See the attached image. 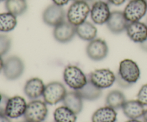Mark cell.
Wrapping results in <instances>:
<instances>
[{
	"label": "cell",
	"instance_id": "29",
	"mask_svg": "<svg viewBox=\"0 0 147 122\" xmlns=\"http://www.w3.org/2000/svg\"><path fill=\"white\" fill-rule=\"evenodd\" d=\"M116 82H117L118 85L120 87H121V88H123V89H128L129 88V87H131L132 86L131 85V84H128L126 81H125L124 80L122 79L121 77H119V76L116 74Z\"/></svg>",
	"mask_w": 147,
	"mask_h": 122
},
{
	"label": "cell",
	"instance_id": "34",
	"mask_svg": "<svg viewBox=\"0 0 147 122\" xmlns=\"http://www.w3.org/2000/svg\"><path fill=\"white\" fill-rule=\"evenodd\" d=\"M100 1H103V2H109V0H90V2H89V4L90 5H92L93 4H94V3L96 2H100Z\"/></svg>",
	"mask_w": 147,
	"mask_h": 122
},
{
	"label": "cell",
	"instance_id": "42",
	"mask_svg": "<svg viewBox=\"0 0 147 122\" xmlns=\"http://www.w3.org/2000/svg\"><path fill=\"white\" fill-rule=\"evenodd\" d=\"M21 122H27V121H25V120H24V121H21Z\"/></svg>",
	"mask_w": 147,
	"mask_h": 122
},
{
	"label": "cell",
	"instance_id": "32",
	"mask_svg": "<svg viewBox=\"0 0 147 122\" xmlns=\"http://www.w3.org/2000/svg\"><path fill=\"white\" fill-rule=\"evenodd\" d=\"M0 122H11L10 119L5 114H0Z\"/></svg>",
	"mask_w": 147,
	"mask_h": 122
},
{
	"label": "cell",
	"instance_id": "20",
	"mask_svg": "<svg viewBox=\"0 0 147 122\" xmlns=\"http://www.w3.org/2000/svg\"><path fill=\"white\" fill-rule=\"evenodd\" d=\"M117 112L116 109L110 107H100L98 109L92 116V122H116Z\"/></svg>",
	"mask_w": 147,
	"mask_h": 122
},
{
	"label": "cell",
	"instance_id": "22",
	"mask_svg": "<svg viewBox=\"0 0 147 122\" xmlns=\"http://www.w3.org/2000/svg\"><path fill=\"white\" fill-rule=\"evenodd\" d=\"M126 101V97L123 92L119 90H113L106 96V105L116 110L122 109Z\"/></svg>",
	"mask_w": 147,
	"mask_h": 122
},
{
	"label": "cell",
	"instance_id": "38",
	"mask_svg": "<svg viewBox=\"0 0 147 122\" xmlns=\"http://www.w3.org/2000/svg\"><path fill=\"white\" fill-rule=\"evenodd\" d=\"M73 1H86V2H88L89 4L90 0H73Z\"/></svg>",
	"mask_w": 147,
	"mask_h": 122
},
{
	"label": "cell",
	"instance_id": "25",
	"mask_svg": "<svg viewBox=\"0 0 147 122\" xmlns=\"http://www.w3.org/2000/svg\"><path fill=\"white\" fill-rule=\"evenodd\" d=\"M5 9L7 11L16 17L21 16L27 10V1L26 0H6Z\"/></svg>",
	"mask_w": 147,
	"mask_h": 122
},
{
	"label": "cell",
	"instance_id": "19",
	"mask_svg": "<svg viewBox=\"0 0 147 122\" xmlns=\"http://www.w3.org/2000/svg\"><path fill=\"white\" fill-rule=\"evenodd\" d=\"M98 30L96 26L90 21H86L76 27V35L86 41H90L96 38Z\"/></svg>",
	"mask_w": 147,
	"mask_h": 122
},
{
	"label": "cell",
	"instance_id": "31",
	"mask_svg": "<svg viewBox=\"0 0 147 122\" xmlns=\"http://www.w3.org/2000/svg\"><path fill=\"white\" fill-rule=\"evenodd\" d=\"M126 0H109V4H111L114 6H121L126 1Z\"/></svg>",
	"mask_w": 147,
	"mask_h": 122
},
{
	"label": "cell",
	"instance_id": "26",
	"mask_svg": "<svg viewBox=\"0 0 147 122\" xmlns=\"http://www.w3.org/2000/svg\"><path fill=\"white\" fill-rule=\"evenodd\" d=\"M11 40L6 34H0V56L3 57L9 52L11 49Z\"/></svg>",
	"mask_w": 147,
	"mask_h": 122
},
{
	"label": "cell",
	"instance_id": "5",
	"mask_svg": "<svg viewBox=\"0 0 147 122\" xmlns=\"http://www.w3.org/2000/svg\"><path fill=\"white\" fill-rule=\"evenodd\" d=\"M67 93V89L63 83L52 81L45 85L43 100L49 105H55L63 101Z\"/></svg>",
	"mask_w": 147,
	"mask_h": 122
},
{
	"label": "cell",
	"instance_id": "23",
	"mask_svg": "<svg viewBox=\"0 0 147 122\" xmlns=\"http://www.w3.org/2000/svg\"><path fill=\"white\" fill-rule=\"evenodd\" d=\"M53 117L55 122H76L77 121V114L64 105L57 107L55 110Z\"/></svg>",
	"mask_w": 147,
	"mask_h": 122
},
{
	"label": "cell",
	"instance_id": "2",
	"mask_svg": "<svg viewBox=\"0 0 147 122\" xmlns=\"http://www.w3.org/2000/svg\"><path fill=\"white\" fill-rule=\"evenodd\" d=\"M90 12V5L86 1H73L66 13L67 21L75 27L85 22Z\"/></svg>",
	"mask_w": 147,
	"mask_h": 122
},
{
	"label": "cell",
	"instance_id": "35",
	"mask_svg": "<svg viewBox=\"0 0 147 122\" xmlns=\"http://www.w3.org/2000/svg\"><path fill=\"white\" fill-rule=\"evenodd\" d=\"M4 61L3 60L2 57L0 56V72L3 71V69H4Z\"/></svg>",
	"mask_w": 147,
	"mask_h": 122
},
{
	"label": "cell",
	"instance_id": "11",
	"mask_svg": "<svg viewBox=\"0 0 147 122\" xmlns=\"http://www.w3.org/2000/svg\"><path fill=\"white\" fill-rule=\"evenodd\" d=\"M109 3L100 1L90 5V17L93 24L102 25L107 23L111 16Z\"/></svg>",
	"mask_w": 147,
	"mask_h": 122
},
{
	"label": "cell",
	"instance_id": "3",
	"mask_svg": "<svg viewBox=\"0 0 147 122\" xmlns=\"http://www.w3.org/2000/svg\"><path fill=\"white\" fill-rule=\"evenodd\" d=\"M117 75L128 84L133 86L141 77V71L136 61L130 59H125L119 64Z\"/></svg>",
	"mask_w": 147,
	"mask_h": 122
},
{
	"label": "cell",
	"instance_id": "16",
	"mask_svg": "<svg viewBox=\"0 0 147 122\" xmlns=\"http://www.w3.org/2000/svg\"><path fill=\"white\" fill-rule=\"evenodd\" d=\"M45 88V85L41 79L33 77L26 81L24 87V92L30 99H38L40 97H42Z\"/></svg>",
	"mask_w": 147,
	"mask_h": 122
},
{
	"label": "cell",
	"instance_id": "1",
	"mask_svg": "<svg viewBox=\"0 0 147 122\" xmlns=\"http://www.w3.org/2000/svg\"><path fill=\"white\" fill-rule=\"evenodd\" d=\"M63 80L73 91H78L88 81V77L76 65H67L63 71Z\"/></svg>",
	"mask_w": 147,
	"mask_h": 122
},
{
	"label": "cell",
	"instance_id": "18",
	"mask_svg": "<svg viewBox=\"0 0 147 122\" xmlns=\"http://www.w3.org/2000/svg\"><path fill=\"white\" fill-rule=\"evenodd\" d=\"M83 99L80 97L78 91H73L70 92H67L63 99V105L65 106L71 111L76 113V114H79L83 110Z\"/></svg>",
	"mask_w": 147,
	"mask_h": 122
},
{
	"label": "cell",
	"instance_id": "14",
	"mask_svg": "<svg viewBox=\"0 0 147 122\" xmlns=\"http://www.w3.org/2000/svg\"><path fill=\"white\" fill-rule=\"evenodd\" d=\"M126 32L132 41L141 44L147 39V24L140 21L129 22Z\"/></svg>",
	"mask_w": 147,
	"mask_h": 122
},
{
	"label": "cell",
	"instance_id": "8",
	"mask_svg": "<svg viewBox=\"0 0 147 122\" xmlns=\"http://www.w3.org/2000/svg\"><path fill=\"white\" fill-rule=\"evenodd\" d=\"M123 12L129 22L139 21L146 14L147 5L144 0H130Z\"/></svg>",
	"mask_w": 147,
	"mask_h": 122
},
{
	"label": "cell",
	"instance_id": "30",
	"mask_svg": "<svg viewBox=\"0 0 147 122\" xmlns=\"http://www.w3.org/2000/svg\"><path fill=\"white\" fill-rule=\"evenodd\" d=\"M52 1H53V4L60 6V7H63V6L68 4L70 0H52Z\"/></svg>",
	"mask_w": 147,
	"mask_h": 122
},
{
	"label": "cell",
	"instance_id": "9",
	"mask_svg": "<svg viewBox=\"0 0 147 122\" xmlns=\"http://www.w3.org/2000/svg\"><path fill=\"white\" fill-rule=\"evenodd\" d=\"M86 54L93 61H102L109 54V46L105 40L96 38L89 41L86 47Z\"/></svg>",
	"mask_w": 147,
	"mask_h": 122
},
{
	"label": "cell",
	"instance_id": "39",
	"mask_svg": "<svg viewBox=\"0 0 147 122\" xmlns=\"http://www.w3.org/2000/svg\"><path fill=\"white\" fill-rule=\"evenodd\" d=\"M2 95H3V94H0V102H1V99H2Z\"/></svg>",
	"mask_w": 147,
	"mask_h": 122
},
{
	"label": "cell",
	"instance_id": "13",
	"mask_svg": "<svg viewBox=\"0 0 147 122\" xmlns=\"http://www.w3.org/2000/svg\"><path fill=\"white\" fill-rule=\"evenodd\" d=\"M76 35V27L69 21H65L54 27L53 37L59 43L65 44L70 42Z\"/></svg>",
	"mask_w": 147,
	"mask_h": 122
},
{
	"label": "cell",
	"instance_id": "40",
	"mask_svg": "<svg viewBox=\"0 0 147 122\" xmlns=\"http://www.w3.org/2000/svg\"><path fill=\"white\" fill-rule=\"evenodd\" d=\"M144 1H145V2H146V5H147V0H144Z\"/></svg>",
	"mask_w": 147,
	"mask_h": 122
},
{
	"label": "cell",
	"instance_id": "27",
	"mask_svg": "<svg viewBox=\"0 0 147 122\" xmlns=\"http://www.w3.org/2000/svg\"><path fill=\"white\" fill-rule=\"evenodd\" d=\"M137 100L144 107L147 106V84H144L137 94Z\"/></svg>",
	"mask_w": 147,
	"mask_h": 122
},
{
	"label": "cell",
	"instance_id": "15",
	"mask_svg": "<svg viewBox=\"0 0 147 122\" xmlns=\"http://www.w3.org/2000/svg\"><path fill=\"white\" fill-rule=\"evenodd\" d=\"M129 21L126 20L123 11H113L111 13L109 21L106 23L108 29L111 33L119 34L126 31Z\"/></svg>",
	"mask_w": 147,
	"mask_h": 122
},
{
	"label": "cell",
	"instance_id": "44",
	"mask_svg": "<svg viewBox=\"0 0 147 122\" xmlns=\"http://www.w3.org/2000/svg\"><path fill=\"white\" fill-rule=\"evenodd\" d=\"M129 1H130V0H129Z\"/></svg>",
	"mask_w": 147,
	"mask_h": 122
},
{
	"label": "cell",
	"instance_id": "21",
	"mask_svg": "<svg viewBox=\"0 0 147 122\" xmlns=\"http://www.w3.org/2000/svg\"><path fill=\"white\" fill-rule=\"evenodd\" d=\"M76 91H78L83 100L86 101H95L98 99L102 95V89L96 87L89 80L83 88Z\"/></svg>",
	"mask_w": 147,
	"mask_h": 122
},
{
	"label": "cell",
	"instance_id": "43",
	"mask_svg": "<svg viewBox=\"0 0 147 122\" xmlns=\"http://www.w3.org/2000/svg\"><path fill=\"white\" fill-rule=\"evenodd\" d=\"M146 24H147V17H146Z\"/></svg>",
	"mask_w": 147,
	"mask_h": 122
},
{
	"label": "cell",
	"instance_id": "37",
	"mask_svg": "<svg viewBox=\"0 0 147 122\" xmlns=\"http://www.w3.org/2000/svg\"><path fill=\"white\" fill-rule=\"evenodd\" d=\"M126 122H142V121H139V120H138V119H129V121H127Z\"/></svg>",
	"mask_w": 147,
	"mask_h": 122
},
{
	"label": "cell",
	"instance_id": "10",
	"mask_svg": "<svg viewBox=\"0 0 147 122\" xmlns=\"http://www.w3.org/2000/svg\"><path fill=\"white\" fill-rule=\"evenodd\" d=\"M66 14L63 7L52 4L42 13V20L45 24L50 27H56L65 21Z\"/></svg>",
	"mask_w": 147,
	"mask_h": 122
},
{
	"label": "cell",
	"instance_id": "4",
	"mask_svg": "<svg viewBox=\"0 0 147 122\" xmlns=\"http://www.w3.org/2000/svg\"><path fill=\"white\" fill-rule=\"evenodd\" d=\"M48 114L47 104L39 99L32 100L27 104L24 114V120L27 122H43Z\"/></svg>",
	"mask_w": 147,
	"mask_h": 122
},
{
	"label": "cell",
	"instance_id": "24",
	"mask_svg": "<svg viewBox=\"0 0 147 122\" xmlns=\"http://www.w3.org/2000/svg\"><path fill=\"white\" fill-rule=\"evenodd\" d=\"M17 17L11 13H0V32H9L17 27Z\"/></svg>",
	"mask_w": 147,
	"mask_h": 122
},
{
	"label": "cell",
	"instance_id": "17",
	"mask_svg": "<svg viewBox=\"0 0 147 122\" xmlns=\"http://www.w3.org/2000/svg\"><path fill=\"white\" fill-rule=\"evenodd\" d=\"M122 110L124 115L129 119H139L143 117L145 112L144 106L137 99L126 101L122 107Z\"/></svg>",
	"mask_w": 147,
	"mask_h": 122
},
{
	"label": "cell",
	"instance_id": "41",
	"mask_svg": "<svg viewBox=\"0 0 147 122\" xmlns=\"http://www.w3.org/2000/svg\"><path fill=\"white\" fill-rule=\"evenodd\" d=\"M6 1V0H0V1Z\"/></svg>",
	"mask_w": 147,
	"mask_h": 122
},
{
	"label": "cell",
	"instance_id": "28",
	"mask_svg": "<svg viewBox=\"0 0 147 122\" xmlns=\"http://www.w3.org/2000/svg\"><path fill=\"white\" fill-rule=\"evenodd\" d=\"M8 99V97L6 95H4V94H3L2 99H1V102H0V114H5V109Z\"/></svg>",
	"mask_w": 147,
	"mask_h": 122
},
{
	"label": "cell",
	"instance_id": "6",
	"mask_svg": "<svg viewBox=\"0 0 147 122\" xmlns=\"http://www.w3.org/2000/svg\"><path fill=\"white\" fill-rule=\"evenodd\" d=\"M88 80L100 89L110 88L116 80V75L109 69H98L88 76Z\"/></svg>",
	"mask_w": 147,
	"mask_h": 122
},
{
	"label": "cell",
	"instance_id": "7",
	"mask_svg": "<svg viewBox=\"0 0 147 122\" xmlns=\"http://www.w3.org/2000/svg\"><path fill=\"white\" fill-rule=\"evenodd\" d=\"M24 71V64L20 57L11 56L4 61L3 74L9 81H14L22 77Z\"/></svg>",
	"mask_w": 147,
	"mask_h": 122
},
{
	"label": "cell",
	"instance_id": "33",
	"mask_svg": "<svg viewBox=\"0 0 147 122\" xmlns=\"http://www.w3.org/2000/svg\"><path fill=\"white\" fill-rule=\"evenodd\" d=\"M140 47L144 51H147V39L144 41L143 43H142V44H140Z\"/></svg>",
	"mask_w": 147,
	"mask_h": 122
},
{
	"label": "cell",
	"instance_id": "36",
	"mask_svg": "<svg viewBox=\"0 0 147 122\" xmlns=\"http://www.w3.org/2000/svg\"><path fill=\"white\" fill-rule=\"evenodd\" d=\"M142 118H143V122H147V109L145 110V112Z\"/></svg>",
	"mask_w": 147,
	"mask_h": 122
},
{
	"label": "cell",
	"instance_id": "12",
	"mask_svg": "<svg viewBox=\"0 0 147 122\" xmlns=\"http://www.w3.org/2000/svg\"><path fill=\"white\" fill-rule=\"evenodd\" d=\"M27 107V101L23 97L14 96L7 101L5 115L9 119H18L24 116Z\"/></svg>",
	"mask_w": 147,
	"mask_h": 122
}]
</instances>
